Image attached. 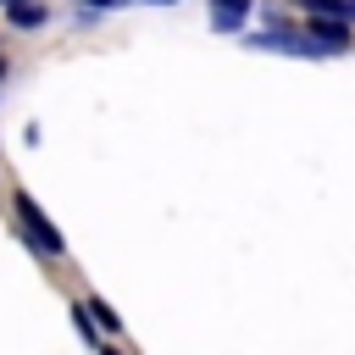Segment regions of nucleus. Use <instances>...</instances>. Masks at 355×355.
<instances>
[{
  "instance_id": "nucleus-2",
  "label": "nucleus",
  "mask_w": 355,
  "mask_h": 355,
  "mask_svg": "<svg viewBox=\"0 0 355 355\" xmlns=\"http://www.w3.org/2000/svg\"><path fill=\"white\" fill-rule=\"evenodd\" d=\"M17 222H22V233H28V244L39 250V255H67V244H61V233L39 216V205L28 200V194H17Z\"/></svg>"
},
{
  "instance_id": "nucleus-9",
  "label": "nucleus",
  "mask_w": 355,
  "mask_h": 355,
  "mask_svg": "<svg viewBox=\"0 0 355 355\" xmlns=\"http://www.w3.org/2000/svg\"><path fill=\"white\" fill-rule=\"evenodd\" d=\"M144 6H172V0H144Z\"/></svg>"
},
{
  "instance_id": "nucleus-11",
  "label": "nucleus",
  "mask_w": 355,
  "mask_h": 355,
  "mask_svg": "<svg viewBox=\"0 0 355 355\" xmlns=\"http://www.w3.org/2000/svg\"><path fill=\"white\" fill-rule=\"evenodd\" d=\"M100 355H116V349H100Z\"/></svg>"
},
{
  "instance_id": "nucleus-8",
  "label": "nucleus",
  "mask_w": 355,
  "mask_h": 355,
  "mask_svg": "<svg viewBox=\"0 0 355 355\" xmlns=\"http://www.w3.org/2000/svg\"><path fill=\"white\" fill-rule=\"evenodd\" d=\"M116 0H83V11H111Z\"/></svg>"
},
{
  "instance_id": "nucleus-10",
  "label": "nucleus",
  "mask_w": 355,
  "mask_h": 355,
  "mask_svg": "<svg viewBox=\"0 0 355 355\" xmlns=\"http://www.w3.org/2000/svg\"><path fill=\"white\" fill-rule=\"evenodd\" d=\"M0 6H6V11H11V6H22V0H0Z\"/></svg>"
},
{
  "instance_id": "nucleus-12",
  "label": "nucleus",
  "mask_w": 355,
  "mask_h": 355,
  "mask_svg": "<svg viewBox=\"0 0 355 355\" xmlns=\"http://www.w3.org/2000/svg\"><path fill=\"white\" fill-rule=\"evenodd\" d=\"M0 78H6V61H0Z\"/></svg>"
},
{
  "instance_id": "nucleus-1",
  "label": "nucleus",
  "mask_w": 355,
  "mask_h": 355,
  "mask_svg": "<svg viewBox=\"0 0 355 355\" xmlns=\"http://www.w3.org/2000/svg\"><path fill=\"white\" fill-rule=\"evenodd\" d=\"M250 50H277V55H333L327 44H316L311 33H288L283 22H266L261 33H250Z\"/></svg>"
},
{
  "instance_id": "nucleus-7",
  "label": "nucleus",
  "mask_w": 355,
  "mask_h": 355,
  "mask_svg": "<svg viewBox=\"0 0 355 355\" xmlns=\"http://www.w3.org/2000/svg\"><path fill=\"white\" fill-rule=\"evenodd\" d=\"M89 311H94V322H100V327H111V333H116V327H122V322H116V311H111V305H100V300H89Z\"/></svg>"
},
{
  "instance_id": "nucleus-4",
  "label": "nucleus",
  "mask_w": 355,
  "mask_h": 355,
  "mask_svg": "<svg viewBox=\"0 0 355 355\" xmlns=\"http://www.w3.org/2000/svg\"><path fill=\"white\" fill-rule=\"evenodd\" d=\"M311 39H322V44L338 55V50L349 44V28H344V22H327V17H311Z\"/></svg>"
},
{
  "instance_id": "nucleus-5",
  "label": "nucleus",
  "mask_w": 355,
  "mask_h": 355,
  "mask_svg": "<svg viewBox=\"0 0 355 355\" xmlns=\"http://www.w3.org/2000/svg\"><path fill=\"white\" fill-rule=\"evenodd\" d=\"M44 17H50V11H44V0H22V6H11V11H6V22H11V28H44Z\"/></svg>"
},
{
  "instance_id": "nucleus-3",
  "label": "nucleus",
  "mask_w": 355,
  "mask_h": 355,
  "mask_svg": "<svg viewBox=\"0 0 355 355\" xmlns=\"http://www.w3.org/2000/svg\"><path fill=\"white\" fill-rule=\"evenodd\" d=\"M244 17H250V0H211V28L233 33V28H244Z\"/></svg>"
},
{
  "instance_id": "nucleus-6",
  "label": "nucleus",
  "mask_w": 355,
  "mask_h": 355,
  "mask_svg": "<svg viewBox=\"0 0 355 355\" xmlns=\"http://www.w3.org/2000/svg\"><path fill=\"white\" fill-rule=\"evenodd\" d=\"M311 17H327V22H349L355 17V0H300Z\"/></svg>"
}]
</instances>
